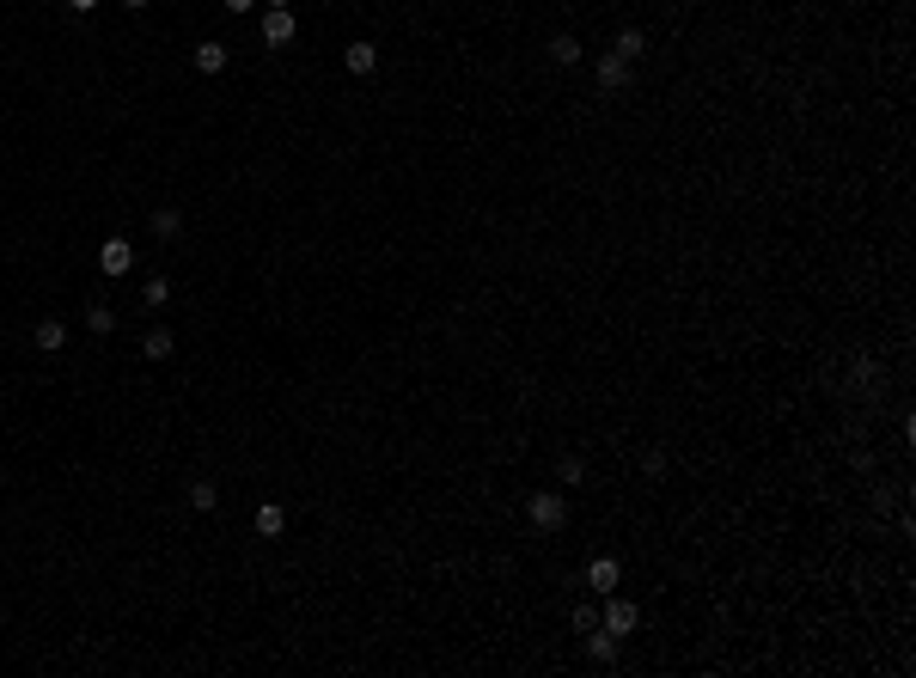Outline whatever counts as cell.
Listing matches in <instances>:
<instances>
[{
  "instance_id": "cell-1",
  "label": "cell",
  "mask_w": 916,
  "mask_h": 678,
  "mask_svg": "<svg viewBox=\"0 0 916 678\" xmlns=\"http://www.w3.org/2000/svg\"><path fill=\"white\" fill-rule=\"evenodd\" d=\"M526 519L538 526V532H562V526H569V495L562 489H538L526 501Z\"/></svg>"
},
{
  "instance_id": "cell-2",
  "label": "cell",
  "mask_w": 916,
  "mask_h": 678,
  "mask_svg": "<svg viewBox=\"0 0 916 678\" xmlns=\"http://www.w3.org/2000/svg\"><path fill=\"white\" fill-rule=\"evenodd\" d=\"M599 623H605L611 636L623 642V636L635 630V623H642V611H635V599H623V593H605V611H599Z\"/></svg>"
},
{
  "instance_id": "cell-3",
  "label": "cell",
  "mask_w": 916,
  "mask_h": 678,
  "mask_svg": "<svg viewBox=\"0 0 916 678\" xmlns=\"http://www.w3.org/2000/svg\"><path fill=\"white\" fill-rule=\"evenodd\" d=\"M98 269H104V282H122V275L135 269V245H129V239H104V245H98Z\"/></svg>"
},
{
  "instance_id": "cell-4",
  "label": "cell",
  "mask_w": 916,
  "mask_h": 678,
  "mask_svg": "<svg viewBox=\"0 0 916 678\" xmlns=\"http://www.w3.org/2000/svg\"><path fill=\"white\" fill-rule=\"evenodd\" d=\"M293 31H300L293 6H263V43H269V49H287V43H293Z\"/></svg>"
},
{
  "instance_id": "cell-5",
  "label": "cell",
  "mask_w": 916,
  "mask_h": 678,
  "mask_svg": "<svg viewBox=\"0 0 916 678\" xmlns=\"http://www.w3.org/2000/svg\"><path fill=\"white\" fill-rule=\"evenodd\" d=\"M635 74V62H623V56H599L592 62V80H599V92H623Z\"/></svg>"
},
{
  "instance_id": "cell-6",
  "label": "cell",
  "mask_w": 916,
  "mask_h": 678,
  "mask_svg": "<svg viewBox=\"0 0 916 678\" xmlns=\"http://www.w3.org/2000/svg\"><path fill=\"white\" fill-rule=\"evenodd\" d=\"M617 580H623V562H617V556H592L587 562V587L592 593H617Z\"/></svg>"
},
{
  "instance_id": "cell-7",
  "label": "cell",
  "mask_w": 916,
  "mask_h": 678,
  "mask_svg": "<svg viewBox=\"0 0 916 678\" xmlns=\"http://www.w3.org/2000/svg\"><path fill=\"white\" fill-rule=\"evenodd\" d=\"M550 62L556 67H581L587 62V43L574 37V31H556V37H550Z\"/></svg>"
},
{
  "instance_id": "cell-8",
  "label": "cell",
  "mask_w": 916,
  "mask_h": 678,
  "mask_svg": "<svg viewBox=\"0 0 916 678\" xmlns=\"http://www.w3.org/2000/svg\"><path fill=\"white\" fill-rule=\"evenodd\" d=\"M343 67L355 74V80H366V74L379 67V49H373V43H348V49H343Z\"/></svg>"
},
{
  "instance_id": "cell-9",
  "label": "cell",
  "mask_w": 916,
  "mask_h": 678,
  "mask_svg": "<svg viewBox=\"0 0 916 678\" xmlns=\"http://www.w3.org/2000/svg\"><path fill=\"white\" fill-rule=\"evenodd\" d=\"M31 343H37L43 354H61L67 349V324H61V318H43V324L31 330Z\"/></svg>"
},
{
  "instance_id": "cell-10",
  "label": "cell",
  "mask_w": 916,
  "mask_h": 678,
  "mask_svg": "<svg viewBox=\"0 0 916 678\" xmlns=\"http://www.w3.org/2000/svg\"><path fill=\"white\" fill-rule=\"evenodd\" d=\"M287 532V508H282V501H263V508H257V538H282Z\"/></svg>"
},
{
  "instance_id": "cell-11",
  "label": "cell",
  "mask_w": 916,
  "mask_h": 678,
  "mask_svg": "<svg viewBox=\"0 0 916 678\" xmlns=\"http://www.w3.org/2000/svg\"><path fill=\"white\" fill-rule=\"evenodd\" d=\"M171 349H178V336H171V330H165V324H153V330H147V336H141V354H147V361H165V354H171Z\"/></svg>"
},
{
  "instance_id": "cell-12",
  "label": "cell",
  "mask_w": 916,
  "mask_h": 678,
  "mask_svg": "<svg viewBox=\"0 0 916 678\" xmlns=\"http://www.w3.org/2000/svg\"><path fill=\"white\" fill-rule=\"evenodd\" d=\"M587 654L599 660V666H611V660H617V636H611L605 623H599V630H587Z\"/></svg>"
},
{
  "instance_id": "cell-13",
  "label": "cell",
  "mask_w": 916,
  "mask_h": 678,
  "mask_svg": "<svg viewBox=\"0 0 916 678\" xmlns=\"http://www.w3.org/2000/svg\"><path fill=\"white\" fill-rule=\"evenodd\" d=\"M147 226H153V239H165V245H171V239L183 232V214H178V208H153V221H147Z\"/></svg>"
},
{
  "instance_id": "cell-14",
  "label": "cell",
  "mask_w": 916,
  "mask_h": 678,
  "mask_svg": "<svg viewBox=\"0 0 916 678\" xmlns=\"http://www.w3.org/2000/svg\"><path fill=\"white\" fill-rule=\"evenodd\" d=\"M642 49H648V37H642L635 25H623V31H617V49H611V56H623V62H642Z\"/></svg>"
},
{
  "instance_id": "cell-15",
  "label": "cell",
  "mask_w": 916,
  "mask_h": 678,
  "mask_svg": "<svg viewBox=\"0 0 916 678\" xmlns=\"http://www.w3.org/2000/svg\"><path fill=\"white\" fill-rule=\"evenodd\" d=\"M226 67V43H196V74H221Z\"/></svg>"
},
{
  "instance_id": "cell-16",
  "label": "cell",
  "mask_w": 916,
  "mask_h": 678,
  "mask_svg": "<svg viewBox=\"0 0 916 678\" xmlns=\"http://www.w3.org/2000/svg\"><path fill=\"white\" fill-rule=\"evenodd\" d=\"M86 330H92V336H110V330H117V312L104 306V300H92V306H86Z\"/></svg>"
},
{
  "instance_id": "cell-17",
  "label": "cell",
  "mask_w": 916,
  "mask_h": 678,
  "mask_svg": "<svg viewBox=\"0 0 916 678\" xmlns=\"http://www.w3.org/2000/svg\"><path fill=\"white\" fill-rule=\"evenodd\" d=\"M556 483H562V489H574V483H587V458H581V452H569V458L556 465Z\"/></svg>"
},
{
  "instance_id": "cell-18",
  "label": "cell",
  "mask_w": 916,
  "mask_h": 678,
  "mask_svg": "<svg viewBox=\"0 0 916 678\" xmlns=\"http://www.w3.org/2000/svg\"><path fill=\"white\" fill-rule=\"evenodd\" d=\"M190 508H196V514H214V508H221V489H214V483H190Z\"/></svg>"
},
{
  "instance_id": "cell-19",
  "label": "cell",
  "mask_w": 916,
  "mask_h": 678,
  "mask_svg": "<svg viewBox=\"0 0 916 678\" xmlns=\"http://www.w3.org/2000/svg\"><path fill=\"white\" fill-rule=\"evenodd\" d=\"M141 300H147V306H165V300H171V282H165V275H147Z\"/></svg>"
},
{
  "instance_id": "cell-20",
  "label": "cell",
  "mask_w": 916,
  "mask_h": 678,
  "mask_svg": "<svg viewBox=\"0 0 916 678\" xmlns=\"http://www.w3.org/2000/svg\"><path fill=\"white\" fill-rule=\"evenodd\" d=\"M574 630H581V636H587V630H599V605H587V599H581V605H574Z\"/></svg>"
},
{
  "instance_id": "cell-21",
  "label": "cell",
  "mask_w": 916,
  "mask_h": 678,
  "mask_svg": "<svg viewBox=\"0 0 916 678\" xmlns=\"http://www.w3.org/2000/svg\"><path fill=\"white\" fill-rule=\"evenodd\" d=\"M642 471H648V477H666V452L648 447V452H642Z\"/></svg>"
},
{
  "instance_id": "cell-22",
  "label": "cell",
  "mask_w": 916,
  "mask_h": 678,
  "mask_svg": "<svg viewBox=\"0 0 916 678\" xmlns=\"http://www.w3.org/2000/svg\"><path fill=\"white\" fill-rule=\"evenodd\" d=\"M226 13H251V6H263V0H221Z\"/></svg>"
},
{
  "instance_id": "cell-23",
  "label": "cell",
  "mask_w": 916,
  "mask_h": 678,
  "mask_svg": "<svg viewBox=\"0 0 916 678\" xmlns=\"http://www.w3.org/2000/svg\"><path fill=\"white\" fill-rule=\"evenodd\" d=\"M67 6H74V13H98V0H67Z\"/></svg>"
},
{
  "instance_id": "cell-24",
  "label": "cell",
  "mask_w": 916,
  "mask_h": 678,
  "mask_svg": "<svg viewBox=\"0 0 916 678\" xmlns=\"http://www.w3.org/2000/svg\"><path fill=\"white\" fill-rule=\"evenodd\" d=\"M122 6H129V13H147V0H122Z\"/></svg>"
},
{
  "instance_id": "cell-25",
  "label": "cell",
  "mask_w": 916,
  "mask_h": 678,
  "mask_svg": "<svg viewBox=\"0 0 916 678\" xmlns=\"http://www.w3.org/2000/svg\"><path fill=\"white\" fill-rule=\"evenodd\" d=\"M263 6H293V0H263Z\"/></svg>"
}]
</instances>
